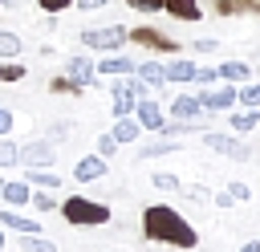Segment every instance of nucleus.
Returning a JSON list of instances; mask_svg holds the SVG:
<instances>
[{"label":"nucleus","mask_w":260,"mask_h":252,"mask_svg":"<svg viewBox=\"0 0 260 252\" xmlns=\"http://www.w3.org/2000/svg\"><path fill=\"white\" fill-rule=\"evenodd\" d=\"M53 159H57L53 138H32V142L20 146V163L24 167H53Z\"/></svg>","instance_id":"8"},{"label":"nucleus","mask_w":260,"mask_h":252,"mask_svg":"<svg viewBox=\"0 0 260 252\" xmlns=\"http://www.w3.org/2000/svg\"><path fill=\"white\" fill-rule=\"evenodd\" d=\"M134 122H138L142 130L158 134V130L167 126V110H162V102H158V98H150V93H146V98H138V102H134Z\"/></svg>","instance_id":"6"},{"label":"nucleus","mask_w":260,"mask_h":252,"mask_svg":"<svg viewBox=\"0 0 260 252\" xmlns=\"http://www.w3.org/2000/svg\"><path fill=\"white\" fill-rule=\"evenodd\" d=\"M0 228H4V232H16V236H28V232H41V224H37L32 215H20L16 207H4V211H0Z\"/></svg>","instance_id":"16"},{"label":"nucleus","mask_w":260,"mask_h":252,"mask_svg":"<svg viewBox=\"0 0 260 252\" xmlns=\"http://www.w3.org/2000/svg\"><path fill=\"white\" fill-rule=\"evenodd\" d=\"M150 183H154L158 191H183V179H179V175H171V171H154V175H150Z\"/></svg>","instance_id":"31"},{"label":"nucleus","mask_w":260,"mask_h":252,"mask_svg":"<svg viewBox=\"0 0 260 252\" xmlns=\"http://www.w3.org/2000/svg\"><path fill=\"white\" fill-rule=\"evenodd\" d=\"M16 248L20 252H57V240H49L45 232H28V236L16 240Z\"/></svg>","instance_id":"24"},{"label":"nucleus","mask_w":260,"mask_h":252,"mask_svg":"<svg viewBox=\"0 0 260 252\" xmlns=\"http://www.w3.org/2000/svg\"><path fill=\"white\" fill-rule=\"evenodd\" d=\"M45 16H57V12H65V8H73V0H32Z\"/></svg>","instance_id":"35"},{"label":"nucleus","mask_w":260,"mask_h":252,"mask_svg":"<svg viewBox=\"0 0 260 252\" xmlns=\"http://www.w3.org/2000/svg\"><path fill=\"white\" fill-rule=\"evenodd\" d=\"M134 77L146 81V89H162V85H167V73H162V61H158V57L138 61V65H134Z\"/></svg>","instance_id":"15"},{"label":"nucleus","mask_w":260,"mask_h":252,"mask_svg":"<svg viewBox=\"0 0 260 252\" xmlns=\"http://www.w3.org/2000/svg\"><path fill=\"white\" fill-rule=\"evenodd\" d=\"M228 195H232L236 203H248V199H252V187H248L244 179H232V183H228Z\"/></svg>","instance_id":"34"},{"label":"nucleus","mask_w":260,"mask_h":252,"mask_svg":"<svg viewBox=\"0 0 260 252\" xmlns=\"http://www.w3.org/2000/svg\"><path fill=\"white\" fill-rule=\"evenodd\" d=\"M114 142L122 146V142H138V134H142V126L134 122V114H126V118H114Z\"/></svg>","instance_id":"21"},{"label":"nucleus","mask_w":260,"mask_h":252,"mask_svg":"<svg viewBox=\"0 0 260 252\" xmlns=\"http://www.w3.org/2000/svg\"><path fill=\"white\" fill-rule=\"evenodd\" d=\"M134 57H126V53H106L102 61H93V69H98V77H130L134 73Z\"/></svg>","instance_id":"12"},{"label":"nucleus","mask_w":260,"mask_h":252,"mask_svg":"<svg viewBox=\"0 0 260 252\" xmlns=\"http://www.w3.org/2000/svg\"><path fill=\"white\" fill-rule=\"evenodd\" d=\"M203 146H207V150H215V154H223V159H232V163H248V159H252V146H248V142H240L236 134L203 130Z\"/></svg>","instance_id":"5"},{"label":"nucleus","mask_w":260,"mask_h":252,"mask_svg":"<svg viewBox=\"0 0 260 252\" xmlns=\"http://www.w3.org/2000/svg\"><path fill=\"white\" fill-rule=\"evenodd\" d=\"M0 199H4L8 207H28V199H32V187H28L24 179H4V187H0Z\"/></svg>","instance_id":"18"},{"label":"nucleus","mask_w":260,"mask_h":252,"mask_svg":"<svg viewBox=\"0 0 260 252\" xmlns=\"http://www.w3.org/2000/svg\"><path fill=\"white\" fill-rule=\"evenodd\" d=\"M106 171H110V159H102V154H81L73 163V179L77 183H98V179H106Z\"/></svg>","instance_id":"11"},{"label":"nucleus","mask_w":260,"mask_h":252,"mask_svg":"<svg viewBox=\"0 0 260 252\" xmlns=\"http://www.w3.org/2000/svg\"><path fill=\"white\" fill-rule=\"evenodd\" d=\"M211 12L215 16H244V12H256V0H211Z\"/></svg>","instance_id":"25"},{"label":"nucleus","mask_w":260,"mask_h":252,"mask_svg":"<svg viewBox=\"0 0 260 252\" xmlns=\"http://www.w3.org/2000/svg\"><path fill=\"white\" fill-rule=\"evenodd\" d=\"M236 106L260 110V81H244V85H236Z\"/></svg>","instance_id":"26"},{"label":"nucleus","mask_w":260,"mask_h":252,"mask_svg":"<svg viewBox=\"0 0 260 252\" xmlns=\"http://www.w3.org/2000/svg\"><path fill=\"white\" fill-rule=\"evenodd\" d=\"M77 41L85 49H93V53H118L126 45V28L122 24H98V28H81Z\"/></svg>","instance_id":"4"},{"label":"nucleus","mask_w":260,"mask_h":252,"mask_svg":"<svg viewBox=\"0 0 260 252\" xmlns=\"http://www.w3.org/2000/svg\"><path fill=\"white\" fill-rule=\"evenodd\" d=\"M20 53H24V41H20V33H12V28H0V57H4V61H20Z\"/></svg>","instance_id":"23"},{"label":"nucleus","mask_w":260,"mask_h":252,"mask_svg":"<svg viewBox=\"0 0 260 252\" xmlns=\"http://www.w3.org/2000/svg\"><path fill=\"white\" fill-rule=\"evenodd\" d=\"M179 150V138H158V142H142V150H138V163H146V159H162V154H175Z\"/></svg>","instance_id":"22"},{"label":"nucleus","mask_w":260,"mask_h":252,"mask_svg":"<svg viewBox=\"0 0 260 252\" xmlns=\"http://www.w3.org/2000/svg\"><path fill=\"white\" fill-rule=\"evenodd\" d=\"M69 130H73V126H69V122H57V126H53V138H65V134H69Z\"/></svg>","instance_id":"41"},{"label":"nucleus","mask_w":260,"mask_h":252,"mask_svg":"<svg viewBox=\"0 0 260 252\" xmlns=\"http://www.w3.org/2000/svg\"><path fill=\"white\" fill-rule=\"evenodd\" d=\"M28 207H32V211H41V215H49V211H57L61 203L53 199V191H41V187H37V191H32V199H28Z\"/></svg>","instance_id":"28"},{"label":"nucleus","mask_w":260,"mask_h":252,"mask_svg":"<svg viewBox=\"0 0 260 252\" xmlns=\"http://www.w3.org/2000/svg\"><path fill=\"white\" fill-rule=\"evenodd\" d=\"M191 49L195 53H219V41L215 37H199V41H191Z\"/></svg>","instance_id":"36"},{"label":"nucleus","mask_w":260,"mask_h":252,"mask_svg":"<svg viewBox=\"0 0 260 252\" xmlns=\"http://www.w3.org/2000/svg\"><path fill=\"white\" fill-rule=\"evenodd\" d=\"M65 77H69V81H77L81 89H85V85H98L93 57H89V53H77V57H69V61H65Z\"/></svg>","instance_id":"9"},{"label":"nucleus","mask_w":260,"mask_h":252,"mask_svg":"<svg viewBox=\"0 0 260 252\" xmlns=\"http://www.w3.org/2000/svg\"><path fill=\"white\" fill-rule=\"evenodd\" d=\"M195 98L203 102V110L219 114V110H232V106H236V85H232V81H228V85H219V81H215V85H203Z\"/></svg>","instance_id":"7"},{"label":"nucleus","mask_w":260,"mask_h":252,"mask_svg":"<svg viewBox=\"0 0 260 252\" xmlns=\"http://www.w3.org/2000/svg\"><path fill=\"white\" fill-rule=\"evenodd\" d=\"M0 187H4V179H0Z\"/></svg>","instance_id":"44"},{"label":"nucleus","mask_w":260,"mask_h":252,"mask_svg":"<svg viewBox=\"0 0 260 252\" xmlns=\"http://www.w3.org/2000/svg\"><path fill=\"white\" fill-rule=\"evenodd\" d=\"M162 12H167L171 20H187V24L203 20V4H199V0H162Z\"/></svg>","instance_id":"14"},{"label":"nucleus","mask_w":260,"mask_h":252,"mask_svg":"<svg viewBox=\"0 0 260 252\" xmlns=\"http://www.w3.org/2000/svg\"><path fill=\"white\" fill-rule=\"evenodd\" d=\"M12 126H16V114H12L8 106H0V138H4V134H12Z\"/></svg>","instance_id":"37"},{"label":"nucleus","mask_w":260,"mask_h":252,"mask_svg":"<svg viewBox=\"0 0 260 252\" xmlns=\"http://www.w3.org/2000/svg\"><path fill=\"white\" fill-rule=\"evenodd\" d=\"M130 8H134V12H146V16H150V12H162V0H130Z\"/></svg>","instance_id":"38"},{"label":"nucleus","mask_w":260,"mask_h":252,"mask_svg":"<svg viewBox=\"0 0 260 252\" xmlns=\"http://www.w3.org/2000/svg\"><path fill=\"white\" fill-rule=\"evenodd\" d=\"M28 77V69L20 65V61H4L0 57V85H16V81H24Z\"/></svg>","instance_id":"27"},{"label":"nucleus","mask_w":260,"mask_h":252,"mask_svg":"<svg viewBox=\"0 0 260 252\" xmlns=\"http://www.w3.org/2000/svg\"><path fill=\"white\" fill-rule=\"evenodd\" d=\"M162 73H167V85H191L195 81V61L175 53L171 61H162Z\"/></svg>","instance_id":"13"},{"label":"nucleus","mask_w":260,"mask_h":252,"mask_svg":"<svg viewBox=\"0 0 260 252\" xmlns=\"http://www.w3.org/2000/svg\"><path fill=\"white\" fill-rule=\"evenodd\" d=\"M240 252H260V240H244V244H240Z\"/></svg>","instance_id":"42"},{"label":"nucleus","mask_w":260,"mask_h":252,"mask_svg":"<svg viewBox=\"0 0 260 252\" xmlns=\"http://www.w3.org/2000/svg\"><path fill=\"white\" fill-rule=\"evenodd\" d=\"M28 187H41V191H57L61 187V175L53 171V167H24V175H20Z\"/></svg>","instance_id":"17"},{"label":"nucleus","mask_w":260,"mask_h":252,"mask_svg":"<svg viewBox=\"0 0 260 252\" xmlns=\"http://www.w3.org/2000/svg\"><path fill=\"white\" fill-rule=\"evenodd\" d=\"M228 126H232V134H252V130L260 126V110H248V106H240V110H232Z\"/></svg>","instance_id":"20"},{"label":"nucleus","mask_w":260,"mask_h":252,"mask_svg":"<svg viewBox=\"0 0 260 252\" xmlns=\"http://www.w3.org/2000/svg\"><path fill=\"white\" fill-rule=\"evenodd\" d=\"M142 236L154 240V244L179 248V252L199 248V232H195V228L187 224V215H179V207H171V203H146V207H142Z\"/></svg>","instance_id":"1"},{"label":"nucleus","mask_w":260,"mask_h":252,"mask_svg":"<svg viewBox=\"0 0 260 252\" xmlns=\"http://www.w3.org/2000/svg\"><path fill=\"white\" fill-rule=\"evenodd\" d=\"M93 154H102V159H114L118 154V142H114V134L106 130V134H98V150Z\"/></svg>","instance_id":"33"},{"label":"nucleus","mask_w":260,"mask_h":252,"mask_svg":"<svg viewBox=\"0 0 260 252\" xmlns=\"http://www.w3.org/2000/svg\"><path fill=\"white\" fill-rule=\"evenodd\" d=\"M49 93H61V98H81V85H77V81H69V77L61 73V77H53V81H49Z\"/></svg>","instance_id":"29"},{"label":"nucleus","mask_w":260,"mask_h":252,"mask_svg":"<svg viewBox=\"0 0 260 252\" xmlns=\"http://www.w3.org/2000/svg\"><path fill=\"white\" fill-rule=\"evenodd\" d=\"M211 203H215V207H232V203H236V199H232V195H228V191H219V195H211Z\"/></svg>","instance_id":"40"},{"label":"nucleus","mask_w":260,"mask_h":252,"mask_svg":"<svg viewBox=\"0 0 260 252\" xmlns=\"http://www.w3.org/2000/svg\"><path fill=\"white\" fill-rule=\"evenodd\" d=\"M110 0H73V8H81V12H102Z\"/></svg>","instance_id":"39"},{"label":"nucleus","mask_w":260,"mask_h":252,"mask_svg":"<svg viewBox=\"0 0 260 252\" xmlns=\"http://www.w3.org/2000/svg\"><path fill=\"white\" fill-rule=\"evenodd\" d=\"M57 211H61L65 224H73V228H102V224L114 219V207H110V203H102V199H85V195H69V199H61Z\"/></svg>","instance_id":"2"},{"label":"nucleus","mask_w":260,"mask_h":252,"mask_svg":"<svg viewBox=\"0 0 260 252\" xmlns=\"http://www.w3.org/2000/svg\"><path fill=\"white\" fill-rule=\"evenodd\" d=\"M175 122H203V102L195 98V93H175V102H171V110H167Z\"/></svg>","instance_id":"10"},{"label":"nucleus","mask_w":260,"mask_h":252,"mask_svg":"<svg viewBox=\"0 0 260 252\" xmlns=\"http://www.w3.org/2000/svg\"><path fill=\"white\" fill-rule=\"evenodd\" d=\"M16 163H20V146L4 134V138H0V171H4V167H16Z\"/></svg>","instance_id":"30"},{"label":"nucleus","mask_w":260,"mask_h":252,"mask_svg":"<svg viewBox=\"0 0 260 252\" xmlns=\"http://www.w3.org/2000/svg\"><path fill=\"white\" fill-rule=\"evenodd\" d=\"M0 252H4V228H0Z\"/></svg>","instance_id":"43"},{"label":"nucleus","mask_w":260,"mask_h":252,"mask_svg":"<svg viewBox=\"0 0 260 252\" xmlns=\"http://www.w3.org/2000/svg\"><path fill=\"white\" fill-rule=\"evenodd\" d=\"M215 69H219V81H232V85H244V81L252 77V65L240 61V57H232V61H223V65H215Z\"/></svg>","instance_id":"19"},{"label":"nucleus","mask_w":260,"mask_h":252,"mask_svg":"<svg viewBox=\"0 0 260 252\" xmlns=\"http://www.w3.org/2000/svg\"><path fill=\"white\" fill-rule=\"evenodd\" d=\"M126 41L146 49V53H158V57H175L179 53V37L167 33L162 24H134V28H126Z\"/></svg>","instance_id":"3"},{"label":"nucleus","mask_w":260,"mask_h":252,"mask_svg":"<svg viewBox=\"0 0 260 252\" xmlns=\"http://www.w3.org/2000/svg\"><path fill=\"white\" fill-rule=\"evenodd\" d=\"M219 81V69L215 65H195V85L203 89V85H215Z\"/></svg>","instance_id":"32"}]
</instances>
